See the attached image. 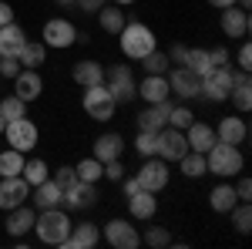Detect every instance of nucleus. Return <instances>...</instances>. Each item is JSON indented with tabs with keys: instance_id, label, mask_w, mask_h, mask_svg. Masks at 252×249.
Returning <instances> with one entry per match:
<instances>
[{
	"instance_id": "obj_22",
	"label": "nucleus",
	"mask_w": 252,
	"mask_h": 249,
	"mask_svg": "<svg viewBox=\"0 0 252 249\" xmlns=\"http://www.w3.org/2000/svg\"><path fill=\"white\" fill-rule=\"evenodd\" d=\"M185 138H189V152H202V155L219 142V138H215V128L205 125V121H192V125L185 128Z\"/></svg>"
},
{
	"instance_id": "obj_38",
	"label": "nucleus",
	"mask_w": 252,
	"mask_h": 249,
	"mask_svg": "<svg viewBox=\"0 0 252 249\" xmlns=\"http://www.w3.org/2000/svg\"><path fill=\"white\" fill-rule=\"evenodd\" d=\"M0 115H3V121L24 118V115H27V101H20L17 95H7L3 101H0Z\"/></svg>"
},
{
	"instance_id": "obj_54",
	"label": "nucleus",
	"mask_w": 252,
	"mask_h": 249,
	"mask_svg": "<svg viewBox=\"0 0 252 249\" xmlns=\"http://www.w3.org/2000/svg\"><path fill=\"white\" fill-rule=\"evenodd\" d=\"M118 7H128V3H135V0H115Z\"/></svg>"
},
{
	"instance_id": "obj_43",
	"label": "nucleus",
	"mask_w": 252,
	"mask_h": 249,
	"mask_svg": "<svg viewBox=\"0 0 252 249\" xmlns=\"http://www.w3.org/2000/svg\"><path fill=\"white\" fill-rule=\"evenodd\" d=\"M51 178L58 182L61 189H67V185H74V182H78V172H74L71 165H61V169H58V172H54V175H51Z\"/></svg>"
},
{
	"instance_id": "obj_24",
	"label": "nucleus",
	"mask_w": 252,
	"mask_h": 249,
	"mask_svg": "<svg viewBox=\"0 0 252 249\" xmlns=\"http://www.w3.org/2000/svg\"><path fill=\"white\" fill-rule=\"evenodd\" d=\"M121 152H125V138L115 132H104V135H97V142H94V158L104 165V162H115V158H121Z\"/></svg>"
},
{
	"instance_id": "obj_44",
	"label": "nucleus",
	"mask_w": 252,
	"mask_h": 249,
	"mask_svg": "<svg viewBox=\"0 0 252 249\" xmlns=\"http://www.w3.org/2000/svg\"><path fill=\"white\" fill-rule=\"evenodd\" d=\"M229 58H232L229 47H209V64H212V68H225Z\"/></svg>"
},
{
	"instance_id": "obj_46",
	"label": "nucleus",
	"mask_w": 252,
	"mask_h": 249,
	"mask_svg": "<svg viewBox=\"0 0 252 249\" xmlns=\"http://www.w3.org/2000/svg\"><path fill=\"white\" fill-rule=\"evenodd\" d=\"M104 178H111V182H121V178H125V165H121V158L104 162Z\"/></svg>"
},
{
	"instance_id": "obj_30",
	"label": "nucleus",
	"mask_w": 252,
	"mask_h": 249,
	"mask_svg": "<svg viewBox=\"0 0 252 249\" xmlns=\"http://www.w3.org/2000/svg\"><path fill=\"white\" fill-rule=\"evenodd\" d=\"M97 24H101V31H108V34H121V27H125V10L121 7H97Z\"/></svg>"
},
{
	"instance_id": "obj_34",
	"label": "nucleus",
	"mask_w": 252,
	"mask_h": 249,
	"mask_svg": "<svg viewBox=\"0 0 252 249\" xmlns=\"http://www.w3.org/2000/svg\"><path fill=\"white\" fill-rule=\"evenodd\" d=\"M24 162H27V155L17 152V148H7V152H0V178L20 175V172H24Z\"/></svg>"
},
{
	"instance_id": "obj_12",
	"label": "nucleus",
	"mask_w": 252,
	"mask_h": 249,
	"mask_svg": "<svg viewBox=\"0 0 252 249\" xmlns=\"http://www.w3.org/2000/svg\"><path fill=\"white\" fill-rule=\"evenodd\" d=\"M189 152V138L185 132H178V128H161L158 132V158H165V162H178L182 155Z\"/></svg>"
},
{
	"instance_id": "obj_14",
	"label": "nucleus",
	"mask_w": 252,
	"mask_h": 249,
	"mask_svg": "<svg viewBox=\"0 0 252 249\" xmlns=\"http://www.w3.org/2000/svg\"><path fill=\"white\" fill-rule=\"evenodd\" d=\"M61 206L71 212H81V209H91L94 206V185L91 182H74V185H67V189H61Z\"/></svg>"
},
{
	"instance_id": "obj_19",
	"label": "nucleus",
	"mask_w": 252,
	"mask_h": 249,
	"mask_svg": "<svg viewBox=\"0 0 252 249\" xmlns=\"http://www.w3.org/2000/svg\"><path fill=\"white\" fill-rule=\"evenodd\" d=\"M215 138L225 142V145H242V142L249 138V125H246V118L225 115L222 121H219V128H215Z\"/></svg>"
},
{
	"instance_id": "obj_11",
	"label": "nucleus",
	"mask_w": 252,
	"mask_h": 249,
	"mask_svg": "<svg viewBox=\"0 0 252 249\" xmlns=\"http://www.w3.org/2000/svg\"><path fill=\"white\" fill-rule=\"evenodd\" d=\"M31 199V185L24 175H10V178H0V209H17Z\"/></svg>"
},
{
	"instance_id": "obj_48",
	"label": "nucleus",
	"mask_w": 252,
	"mask_h": 249,
	"mask_svg": "<svg viewBox=\"0 0 252 249\" xmlns=\"http://www.w3.org/2000/svg\"><path fill=\"white\" fill-rule=\"evenodd\" d=\"M232 189H235V195H239V202H249L252 199V182L246 178V175L239 178V185H232Z\"/></svg>"
},
{
	"instance_id": "obj_39",
	"label": "nucleus",
	"mask_w": 252,
	"mask_h": 249,
	"mask_svg": "<svg viewBox=\"0 0 252 249\" xmlns=\"http://www.w3.org/2000/svg\"><path fill=\"white\" fill-rule=\"evenodd\" d=\"M141 64H145V71H148V74H168V68H172L168 54H161L158 47L148 54V58H141Z\"/></svg>"
},
{
	"instance_id": "obj_37",
	"label": "nucleus",
	"mask_w": 252,
	"mask_h": 249,
	"mask_svg": "<svg viewBox=\"0 0 252 249\" xmlns=\"http://www.w3.org/2000/svg\"><path fill=\"white\" fill-rule=\"evenodd\" d=\"M229 212H232L235 232H239V236H249V229H252V206L249 202H235Z\"/></svg>"
},
{
	"instance_id": "obj_52",
	"label": "nucleus",
	"mask_w": 252,
	"mask_h": 249,
	"mask_svg": "<svg viewBox=\"0 0 252 249\" xmlns=\"http://www.w3.org/2000/svg\"><path fill=\"white\" fill-rule=\"evenodd\" d=\"M205 3H212L215 10H225V7H232L235 0H205Z\"/></svg>"
},
{
	"instance_id": "obj_4",
	"label": "nucleus",
	"mask_w": 252,
	"mask_h": 249,
	"mask_svg": "<svg viewBox=\"0 0 252 249\" xmlns=\"http://www.w3.org/2000/svg\"><path fill=\"white\" fill-rule=\"evenodd\" d=\"M235 84V71L225 64V68H212L209 74L198 81V95L205 98V101H229V91H232Z\"/></svg>"
},
{
	"instance_id": "obj_5",
	"label": "nucleus",
	"mask_w": 252,
	"mask_h": 249,
	"mask_svg": "<svg viewBox=\"0 0 252 249\" xmlns=\"http://www.w3.org/2000/svg\"><path fill=\"white\" fill-rule=\"evenodd\" d=\"M81 105H84L88 118H94V121H111V118H115V108H118V101L111 98V91H108L104 84H91V88H84Z\"/></svg>"
},
{
	"instance_id": "obj_15",
	"label": "nucleus",
	"mask_w": 252,
	"mask_h": 249,
	"mask_svg": "<svg viewBox=\"0 0 252 249\" xmlns=\"http://www.w3.org/2000/svg\"><path fill=\"white\" fill-rule=\"evenodd\" d=\"M168 91L178 95L182 101H189V98H198V77L189 71V68H168Z\"/></svg>"
},
{
	"instance_id": "obj_9",
	"label": "nucleus",
	"mask_w": 252,
	"mask_h": 249,
	"mask_svg": "<svg viewBox=\"0 0 252 249\" xmlns=\"http://www.w3.org/2000/svg\"><path fill=\"white\" fill-rule=\"evenodd\" d=\"M78 40V27L64 17H51L44 24V47H54V51H64Z\"/></svg>"
},
{
	"instance_id": "obj_18",
	"label": "nucleus",
	"mask_w": 252,
	"mask_h": 249,
	"mask_svg": "<svg viewBox=\"0 0 252 249\" xmlns=\"http://www.w3.org/2000/svg\"><path fill=\"white\" fill-rule=\"evenodd\" d=\"M97 239H101V232L94 222H78V226H71V236L61 243V249H94Z\"/></svg>"
},
{
	"instance_id": "obj_35",
	"label": "nucleus",
	"mask_w": 252,
	"mask_h": 249,
	"mask_svg": "<svg viewBox=\"0 0 252 249\" xmlns=\"http://www.w3.org/2000/svg\"><path fill=\"white\" fill-rule=\"evenodd\" d=\"M20 175H24V178H27V185L34 189V185H40L44 178H51V169H47V162H44V158H27Z\"/></svg>"
},
{
	"instance_id": "obj_28",
	"label": "nucleus",
	"mask_w": 252,
	"mask_h": 249,
	"mask_svg": "<svg viewBox=\"0 0 252 249\" xmlns=\"http://www.w3.org/2000/svg\"><path fill=\"white\" fill-rule=\"evenodd\" d=\"M229 98H232V105L242 115L252 108V84H249V74H246V71L235 74V84H232V91H229Z\"/></svg>"
},
{
	"instance_id": "obj_40",
	"label": "nucleus",
	"mask_w": 252,
	"mask_h": 249,
	"mask_svg": "<svg viewBox=\"0 0 252 249\" xmlns=\"http://www.w3.org/2000/svg\"><path fill=\"white\" fill-rule=\"evenodd\" d=\"M195 121V115H192V108H185V105H178V108H168V128H178V132H185L189 125Z\"/></svg>"
},
{
	"instance_id": "obj_41",
	"label": "nucleus",
	"mask_w": 252,
	"mask_h": 249,
	"mask_svg": "<svg viewBox=\"0 0 252 249\" xmlns=\"http://www.w3.org/2000/svg\"><path fill=\"white\" fill-rule=\"evenodd\" d=\"M141 243L152 246V249H165V246H172V232L165 229V226H152V229L141 236Z\"/></svg>"
},
{
	"instance_id": "obj_49",
	"label": "nucleus",
	"mask_w": 252,
	"mask_h": 249,
	"mask_svg": "<svg viewBox=\"0 0 252 249\" xmlns=\"http://www.w3.org/2000/svg\"><path fill=\"white\" fill-rule=\"evenodd\" d=\"M121 189H125V199H131L135 192H141V182H138V175H128V178H121Z\"/></svg>"
},
{
	"instance_id": "obj_16",
	"label": "nucleus",
	"mask_w": 252,
	"mask_h": 249,
	"mask_svg": "<svg viewBox=\"0 0 252 249\" xmlns=\"http://www.w3.org/2000/svg\"><path fill=\"white\" fill-rule=\"evenodd\" d=\"M168 108H172V98L168 101H158V105H148L138 115V132H161L168 125Z\"/></svg>"
},
{
	"instance_id": "obj_33",
	"label": "nucleus",
	"mask_w": 252,
	"mask_h": 249,
	"mask_svg": "<svg viewBox=\"0 0 252 249\" xmlns=\"http://www.w3.org/2000/svg\"><path fill=\"white\" fill-rule=\"evenodd\" d=\"M239 202V195H235V189L229 185V182H222V185H215L212 195H209V206H212L215 212H229Z\"/></svg>"
},
{
	"instance_id": "obj_55",
	"label": "nucleus",
	"mask_w": 252,
	"mask_h": 249,
	"mask_svg": "<svg viewBox=\"0 0 252 249\" xmlns=\"http://www.w3.org/2000/svg\"><path fill=\"white\" fill-rule=\"evenodd\" d=\"M54 3H61V7H67V3H74V0H54Z\"/></svg>"
},
{
	"instance_id": "obj_21",
	"label": "nucleus",
	"mask_w": 252,
	"mask_h": 249,
	"mask_svg": "<svg viewBox=\"0 0 252 249\" xmlns=\"http://www.w3.org/2000/svg\"><path fill=\"white\" fill-rule=\"evenodd\" d=\"M138 98H145V105L168 101V98H172V91H168V77L165 74H148L141 84H138Z\"/></svg>"
},
{
	"instance_id": "obj_45",
	"label": "nucleus",
	"mask_w": 252,
	"mask_h": 249,
	"mask_svg": "<svg viewBox=\"0 0 252 249\" xmlns=\"http://www.w3.org/2000/svg\"><path fill=\"white\" fill-rule=\"evenodd\" d=\"M235 61H239V71H246V74L252 71V47H249V40H242V47H239Z\"/></svg>"
},
{
	"instance_id": "obj_51",
	"label": "nucleus",
	"mask_w": 252,
	"mask_h": 249,
	"mask_svg": "<svg viewBox=\"0 0 252 249\" xmlns=\"http://www.w3.org/2000/svg\"><path fill=\"white\" fill-rule=\"evenodd\" d=\"M10 20H14V7H10L7 0H0V27H3V24H10Z\"/></svg>"
},
{
	"instance_id": "obj_1",
	"label": "nucleus",
	"mask_w": 252,
	"mask_h": 249,
	"mask_svg": "<svg viewBox=\"0 0 252 249\" xmlns=\"http://www.w3.org/2000/svg\"><path fill=\"white\" fill-rule=\"evenodd\" d=\"M118 37H121V54L131 58V61L148 58V54L158 47L155 31H152L148 24H141V20H125V27H121Z\"/></svg>"
},
{
	"instance_id": "obj_8",
	"label": "nucleus",
	"mask_w": 252,
	"mask_h": 249,
	"mask_svg": "<svg viewBox=\"0 0 252 249\" xmlns=\"http://www.w3.org/2000/svg\"><path fill=\"white\" fill-rule=\"evenodd\" d=\"M135 175H138V182H141V189L158 195V192L168 185V162L158 158V155H152V158H145V165H141Z\"/></svg>"
},
{
	"instance_id": "obj_23",
	"label": "nucleus",
	"mask_w": 252,
	"mask_h": 249,
	"mask_svg": "<svg viewBox=\"0 0 252 249\" xmlns=\"http://www.w3.org/2000/svg\"><path fill=\"white\" fill-rule=\"evenodd\" d=\"M34 215H37V212H34L31 206H27V202H24V206H17V209H10L7 222H3V229L10 232L14 239H20V236H27V232L34 229Z\"/></svg>"
},
{
	"instance_id": "obj_20",
	"label": "nucleus",
	"mask_w": 252,
	"mask_h": 249,
	"mask_svg": "<svg viewBox=\"0 0 252 249\" xmlns=\"http://www.w3.org/2000/svg\"><path fill=\"white\" fill-rule=\"evenodd\" d=\"M40 91H44L40 74L34 68H20V74L14 77V95H17L20 101H34V98H40Z\"/></svg>"
},
{
	"instance_id": "obj_50",
	"label": "nucleus",
	"mask_w": 252,
	"mask_h": 249,
	"mask_svg": "<svg viewBox=\"0 0 252 249\" xmlns=\"http://www.w3.org/2000/svg\"><path fill=\"white\" fill-rule=\"evenodd\" d=\"M185 54H189V47H185V44H175L172 51H168V61L182 68V64H185Z\"/></svg>"
},
{
	"instance_id": "obj_3",
	"label": "nucleus",
	"mask_w": 252,
	"mask_h": 249,
	"mask_svg": "<svg viewBox=\"0 0 252 249\" xmlns=\"http://www.w3.org/2000/svg\"><path fill=\"white\" fill-rule=\"evenodd\" d=\"M205 165H209V175H219V178H235L246 169V158L239 152V145H225V142H215L212 148L205 152Z\"/></svg>"
},
{
	"instance_id": "obj_53",
	"label": "nucleus",
	"mask_w": 252,
	"mask_h": 249,
	"mask_svg": "<svg viewBox=\"0 0 252 249\" xmlns=\"http://www.w3.org/2000/svg\"><path fill=\"white\" fill-rule=\"evenodd\" d=\"M235 3H239L242 10H249V7H252V0H235Z\"/></svg>"
},
{
	"instance_id": "obj_2",
	"label": "nucleus",
	"mask_w": 252,
	"mask_h": 249,
	"mask_svg": "<svg viewBox=\"0 0 252 249\" xmlns=\"http://www.w3.org/2000/svg\"><path fill=\"white\" fill-rule=\"evenodd\" d=\"M34 232L44 246H61L71 236V215L54 206V209H40V215H34Z\"/></svg>"
},
{
	"instance_id": "obj_27",
	"label": "nucleus",
	"mask_w": 252,
	"mask_h": 249,
	"mask_svg": "<svg viewBox=\"0 0 252 249\" xmlns=\"http://www.w3.org/2000/svg\"><path fill=\"white\" fill-rule=\"evenodd\" d=\"M31 192H34L31 199H34L37 209H54V206H61V185L54 182V178H44V182L34 185Z\"/></svg>"
},
{
	"instance_id": "obj_42",
	"label": "nucleus",
	"mask_w": 252,
	"mask_h": 249,
	"mask_svg": "<svg viewBox=\"0 0 252 249\" xmlns=\"http://www.w3.org/2000/svg\"><path fill=\"white\" fill-rule=\"evenodd\" d=\"M135 148H138V155H141V158H152V155H158V132H138Z\"/></svg>"
},
{
	"instance_id": "obj_26",
	"label": "nucleus",
	"mask_w": 252,
	"mask_h": 249,
	"mask_svg": "<svg viewBox=\"0 0 252 249\" xmlns=\"http://www.w3.org/2000/svg\"><path fill=\"white\" fill-rule=\"evenodd\" d=\"M71 77H74V84H81V88L104 84V68H101L97 61H78L74 71H71Z\"/></svg>"
},
{
	"instance_id": "obj_10",
	"label": "nucleus",
	"mask_w": 252,
	"mask_h": 249,
	"mask_svg": "<svg viewBox=\"0 0 252 249\" xmlns=\"http://www.w3.org/2000/svg\"><path fill=\"white\" fill-rule=\"evenodd\" d=\"M104 239H108V246H115V249H138L141 246V232L131 222H125V219H111L104 226Z\"/></svg>"
},
{
	"instance_id": "obj_17",
	"label": "nucleus",
	"mask_w": 252,
	"mask_h": 249,
	"mask_svg": "<svg viewBox=\"0 0 252 249\" xmlns=\"http://www.w3.org/2000/svg\"><path fill=\"white\" fill-rule=\"evenodd\" d=\"M24 44H27V34H24V27H20L17 20H10V24L0 27V58H17Z\"/></svg>"
},
{
	"instance_id": "obj_47",
	"label": "nucleus",
	"mask_w": 252,
	"mask_h": 249,
	"mask_svg": "<svg viewBox=\"0 0 252 249\" xmlns=\"http://www.w3.org/2000/svg\"><path fill=\"white\" fill-rule=\"evenodd\" d=\"M0 74L14 81V77L20 74V61H17V58H0Z\"/></svg>"
},
{
	"instance_id": "obj_6",
	"label": "nucleus",
	"mask_w": 252,
	"mask_h": 249,
	"mask_svg": "<svg viewBox=\"0 0 252 249\" xmlns=\"http://www.w3.org/2000/svg\"><path fill=\"white\" fill-rule=\"evenodd\" d=\"M104 88L111 91V98H115L118 105H128V101L138 98V84H135V77H131L128 64H115L111 71H104Z\"/></svg>"
},
{
	"instance_id": "obj_56",
	"label": "nucleus",
	"mask_w": 252,
	"mask_h": 249,
	"mask_svg": "<svg viewBox=\"0 0 252 249\" xmlns=\"http://www.w3.org/2000/svg\"><path fill=\"white\" fill-rule=\"evenodd\" d=\"M3 128H7V121H3V115H0V135H3Z\"/></svg>"
},
{
	"instance_id": "obj_13",
	"label": "nucleus",
	"mask_w": 252,
	"mask_h": 249,
	"mask_svg": "<svg viewBox=\"0 0 252 249\" xmlns=\"http://www.w3.org/2000/svg\"><path fill=\"white\" fill-rule=\"evenodd\" d=\"M219 27H222V34L225 37H235V40H246L249 37V27H252V20H249V10H242V7H225L222 10V20H219Z\"/></svg>"
},
{
	"instance_id": "obj_29",
	"label": "nucleus",
	"mask_w": 252,
	"mask_h": 249,
	"mask_svg": "<svg viewBox=\"0 0 252 249\" xmlns=\"http://www.w3.org/2000/svg\"><path fill=\"white\" fill-rule=\"evenodd\" d=\"M17 61H20V68H34V71H37L40 64L47 61V47H44V40H27V44L20 47Z\"/></svg>"
},
{
	"instance_id": "obj_32",
	"label": "nucleus",
	"mask_w": 252,
	"mask_h": 249,
	"mask_svg": "<svg viewBox=\"0 0 252 249\" xmlns=\"http://www.w3.org/2000/svg\"><path fill=\"white\" fill-rule=\"evenodd\" d=\"M178 165H182V175H185V178H202V175H209V165H205V155L202 152H185L178 158Z\"/></svg>"
},
{
	"instance_id": "obj_25",
	"label": "nucleus",
	"mask_w": 252,
	"mask_h": 249,
	"mask_svg": "<svg viewBox=\"0 0 252 249\" xmlns=\"http://www.w3.org/2000/svg\"><path fill=\"white\" fill-rule=\"evenodd\" d=\"M128 212H131V219H155V212H158V199H155V192H135L131 199H128Z\"/></svg>"
},
{
	"instance_id": "obj_36",
	"label": "nucleus",
	"mask_w": 252,
	"mask_h": 249,
	"mask_svg": "<svg viewBox=\"0 0 252 249\" xmlns=\"http://www.w3.org/2000/svg\"><path fill=\"white\" fill-rule=\"evenodd\" d=\"M74 172H78L81 182H91V185H94L97 178H104V165H101L94 155H91V158H81L78 165H74Z\"/></svg>"
},
{
	"instance_id": "obj_31",
	"label": "nucleus",
	"mask_w": 252,
	"mask_h": 249,
	"mask_svg": "<svg viewBox=\"0 0 252 249\" xmlns=\"http://www.w3.org/2000/svg\"><path fill=\"white\" fill-rule=\"evenodd\" d=\"M182 68H189V71L202 81V77L212 71V64H209V51H205V47H189V54H185V64H182Z\"/></svg>"
},
{
	"instance_id": "obj_7",
	"label": "nucleus",
	"mask_w": 252,
	"mask_h": 249,
	"mask_svg": "<svg viewBox=\"0 0 252 249\" xmlns=\"http://www.w3.org/2000/svg\"><path fill=\"white\" fill-rule=\"evenodd\" d=\"M3 135H7V145L10 148H17V152H34L37 148V125L31 121V118H14V121H7V128H3Z\"/></svg>"
}]
</instances>
